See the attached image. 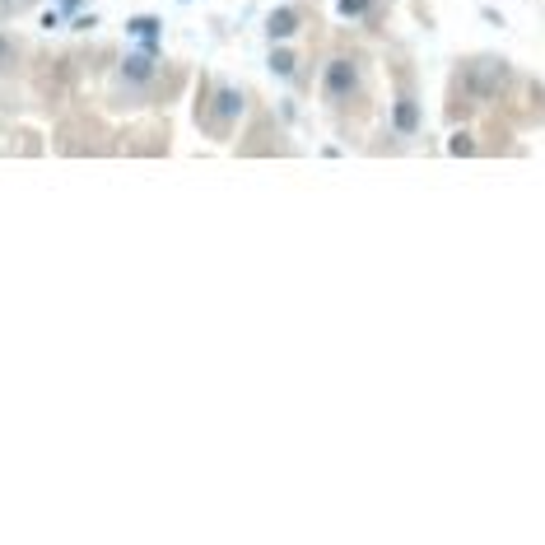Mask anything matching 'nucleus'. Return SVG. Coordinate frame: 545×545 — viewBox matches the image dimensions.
I'll use <instances>...</instances> for the list:
<instances>
[{"label":"nucleus","mask_w":545,"mask_h":545,"mask_svg":"<svg viewBox=\"0 0 545 545\" xmlns=\"http://www.w3.org/2000/svg\"><path fill=\"white\" fill-rule=\"evenodd\" d=\"M56 5H61L65 15H75V10H84V0H56Z\"/></svg>","instance_id":"f8f14e48"},{"label":"nucleus","mask_w":545,"mask_h":545,"mask_svg":"<svg viewBox=\"0 0 545 545\" xmlns=\"http://www.w3.org/2000/svg\"><path fill=\"white\" fill-rule=\"evenodd\" d=\"M15 61V42H10V38H5V33H0V70H5V65Z\"/></svg>","instance_id":"9b49d317"},{"label":"nucleus","mask_w":545,"mask_h":545,"mask_svg":"<svg viewBox=\"0 0 545 545\" xmlns=\"http://www.w3.org/2000/svg\"><path fill=\"white\" fill-rule=\"evenodd\" d=\"M368 5H373V0H336V15L341 19H364Z\"/></svg>","instance_id":"1a4fd4ad"},{"label":"nucleus","mask_w":545,"mask_h":545,"mask_svg":"<svg viewBox=\"0 0 545 545\" xmlns=\"http://www.w3.org/2000/svg\"><path fill=\"white\" fill-rule=\"evenodd\" d=\"M154 70H158V56H149V51H131V56L122 61V79L126 84H149Z\"/></svg>","instance_id":"423d86ee"},{"label":"nucleus","mask_w":545,"mask_h":545,"mask_svg":"<svg viewBox=\"0 0 545 545\" xmlns=\"http://www.w3.org/2000/svg\"><path fill=\"white\" fill-rule=\"evenodd\" d=\"M364 89V70H359L350 56H331L327 70H322V94L331 103H350V98Z\"/></svg>","instance_id":"f257e3e1"},{"label":"nucleus","mask_w":545,"mask_h":545,"mask_svg":"<svg viewBox=\"0 0 545 545\" xmlns=\"http://www.w3.org/2000/svg\"><path fill=\"white\" fill-rule=\"evenodd\" d=\"M448 149H452V154H462V158H466V154H475V140H471L466 131H457V136L448 140Z\"/></svg>","instance_id":"9d476101"},{"label":"nucleus","mask_w":545,"mask_h":545,"mask_svg":"<svg viewBox=\"0 0 545 545\" xmlns=\"http://www.w3.org/2000/svg\"><path fill=\"white\" fill-rule=\"evenodd\" d=\"M298 29H303V15H298L294 5H275V10L266 15V38H270V42H294Z\"/></svg>","instance_id":"f03ea898"},{"label":"nucleus","mask_w":545,"mask_h":545,"mask_svg":"<svg viewBox=\"0 0 545 545\" xmlns=\"http://www.w3.org/2000/svg\"><path fill=\"white\" fill-rule=\"evenodd\" d=\"M215 108L224 112V122H234L238 112H243V94H238L234 84H219V89H215Z\"/></svg>","instance_id":"6e6552de"},{"label":"nucleus","mask_w":545,"mask_h":545,"mask_svg":"<svg viewBox=\"0 0 545 545\" xmlns=\"http://www.w3.org/2000/svg\"><path fill=\"white\" fill-rule=\"evenodd\" d=\"M498 84H503V65H498V61H475L466 70V89L475 98H494Z\"/></svg>","instance_id":"7ed1b4c3"},{"label":"nucleus","mask_w":545,"mask_h":545,"mask_svg":"<svg viewBox=\"0 0 545 545\" xmlns=\"http://www.w3.org/2000/svg\"><path fill=\"white\" fill-rule=\"evenodd\" d=\"M126 33L136 38V47H140V51L158 56V33H163V19H158V15H136L131 24H126Z\"/></svg>","instance_id":"20e7f679"},{"label":"nucleus","mask_w":545,"mask_h":545,"mask_svg":"<svg viewBox=\"0 0 545 545\" xmlns=\"http://www.w3.org/2000/svg\"><path fill=\"white\" fill-rule=\"evenodd\" d=\"M391 131H396L401 140L420 136V103H415V98H396V103H391Z\"/></svg>","instance_id":"39448f33"},{"label":"nucleus","mask_w":545,"mask_h":545,"mask_svg":"<svg viewBox=\"0 0 545 545\" xmlns=\"http://www.w3.org/2000/svg\"><path fill=\"white\" fill-rule=\"evenodd\" d=\"M266 70H270V75H280V79L298 75V51L289 47V42H275V47H270V56H266Z\"/></svg>","instance_id":"0eeeda50"}]
</instances>
